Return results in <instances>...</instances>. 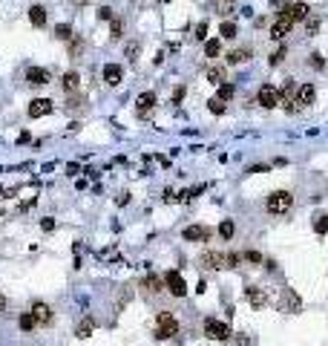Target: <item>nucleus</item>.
Returning <instances> with one entry per match:
<instances>
[{
    "instance_id": "obj_23",
    "label": "nucleus",
    "mask_w": 328,
    "mask_h": 346,
    "mask_svg": "<svg viewBox=\"0 0 328 346\" xmlns=\"http://www.w3.org/2000/svg\"><path fill=\"white\" fill-rule=\"evenodd\" d=\"M18 326H20V332H35L38 323H35V318H32V311H20Z\"/></svg>"
},
{
    "instance_id": "obj_45",
    "label": "nucleus",
    "mask_w": 328,
    "mask_h": 346,
    "mask_svg": "<svg viewBox=\"0 0 328 346\" xmlns=\"http://www.w3.org/2000/svg\"><path fill=\"white\" fill-rule=\"evenodd\" d=\"M282 58H285V46H282V49H279V52L274 55V58H271V64L276 67V64H282Z\"/></svg>"
},
{
    "instance_id": "obj_12",
    "label": "nucleus",
    "mask_w": 328,
    "mask_h": 346,
    "mask_svg": "<svg viewBox=\"0 0 328 346\" xmlns=\"http://www.w3.org/2000/svg\"><path fill=\"white\" fill-rule=\"evenodd\" d=\"M181 237H185L187 242H207L210 240V228H204V225H187V228L181 231Z\"/></svg>"
},
{
    "instance_id": "obj_16",
    "label": "nucleus",
    "mask_w": 328,
    "mask_h": 346,
    "mask_svg": "<svg viewBox=\"0 0 328 346\" xmlns=\"http://www.w3.org/2000/svg\"><path fill=\"white\" fill-rule=\"evenodd\" d=\"M26 81L32 84V87H44V84H49V72H46L44 67H29Z\"/></svg>"
},
{
    "instance_id": "obj_40",
    "label": "nucleus",
    "mask_w": 328,
    "mask_h": 346,
    "mask_svg": "<svg viewBox=\"0 0 328 346\" xmlns=\"http://www.w3.org/2000/svg\"><path fill=\"white\" fill-rule=\"evenodd\" d=\"M305 26H308V35H314V32L319 29V20L317 18H308V20H305Z\"/></svg>"
},
{
    "instance_id": "obj_21",
    "label": "nucleus",
    "mask_w": 328,
    "mask_h": 346,
    "mask_svg": "<svg viewBox=\"0 0 328 346\" xmlns=\"http://www.w3.org/2000/svg\"><path fill=\"white\" fill-rule=\"evenodd\" d=\"M78 84H81V75L78 72H63V78H61V87L66 89V92H75V89H78Z\"/></svg>"
},
{
    "instance_id": "obj_47",
    "label": "nucleus",
    "mask_w": 328,
    "mask_h": 346,
    "mask_svg": "<svg viewBox=\"0 0 328 346\" xmlns=\"http://www.w3.org/2000/svg\"><path fill=\"white\" fill-rule=\"evenodd\" d=\"M6 306H9V300H6V294L0 292V311H6Z\"/></svg>"
},
{
    "instance_id": "obj_9",
    "label": "nucleus",
    "mask_w": 328,
    "mask_h": 346,
    "mask_svg": "<svg viewBox=\"0 0 328 346\" xmlns=\"http://www.w3.org/2000/svg\"><path fill=\"white\" fill-rule=\"evenodd\" d=\"M291 29H294V20L279 15V18L271 23V38H274V41H285V38L291 35Z\"/></svg>"
},
{
    "instance_id": "obj_13",
    "label": "nucleus",
    "mask_w": 328,
    "mask_h": 346,
    "mask_svg": "<svg viewBox=\"0 0 328 346\" xmlns=\"http://www.w3.org/2000/svg\"><path fill=\"white\" fill-rule=\"evenodd\" d=\"M245 297H248V303L253 309H265L268 306V294H265V289H259V286H248V289H245Z\"/></svg>"
},
{
    "instance_id": "obj_44",
    "label": "nucleus",
    "mask_w": 328,
    "mask_h": 346,
    "mask_svg": "<svg viewBox=\"0 0 328 346\" xmlns=\"http://www.w3.org/2000/svg\"><path fill=\"white\" fill-rule=\"evenodd\" d=\"M41 228H44V231H52V228H55V219H52V216H46V219H41Z\"/></svg>"
},
{
    "instance_id": "obj_5",
    "label": "nucleus",
    "mask_w": 328,
    "mask_h": 346,
    "mask_svg": "<svg viewBox=\"0 0 328 346\" xmlns=\"http://www.w3.org/2000/svg\"><path fill=\"white\" fill-rule=\"evenodd\" d=\"M225 257H228V254H222V251L207 248V251L199 254V266L207 268V271H219V268H225Z\"/></svg>"
},
{
    "instance_id": "obj_37",
    "label": "nucleus",
    "mask_w": 328,
    "mask_h": 346,
    "mask_svg": "<svg viewBox=\"0 0 328 346\" xmlns=\"http://www.w3.org/2000/svg\"><path fill=\"white\" fill-rule=\"evenodd\" d=\"M242 254H236V251H233V254H228V257H225V268H239V263H242Z\"/></svg>"
},
{
    "instance_id": "obj_25",
    "label": "nucleus",
    "mask_w": 328,
    "mask_h": 346,
    "mask_svg": "<svg viewBox=\"0 0 328 346\" xmlns=\"http://www.w3.org/2000/svg\"><path fill=\"white\" fill-rule=\"evenodd\" d=\"M124 55L130 58V64L138 61V55H141V41H130V44L124 46Z\"/></svg>"
},
{
    "instance_id": "obj_4",
    "label": "nucleus",
    "mask_w": 328,
    "mask_h": 346,
    "mask_svg": "<svg viewBox=\"0 0 328 346\" xmlns=\"http://www.w3.org/2000/svg\"><path fill=\"white\" fill-rule=\"evenodd\" d=\"M29 311H32V318H35L38 326H52L55 311H52V306H49V303H44V300H32Z\"/></svg>"
},
{
    "instance_id": "obj_6",
    "label": "nucleus",
    "mask_w": 328,
    "mask_h": 346,
    "mask_svg": "<svg viewBox=\"0 0 328 346\" xmlns=\"http://www.w3.org/2000/svg\"><path fill=\"white\" fill-rule=\"evenodd\" d=\"M164 289H167V292L173 294V297H185V294H187V283H185V277L178 274L176 268L164 274Z\"/></svg>"
},
{
    "instance_id": "obj_33",
    "label": "nucleus",
    "mask_w": 328,
    "mask_h": 346,
    "mask_svg": "<svg viewBox=\"0 0 328 346\" xmlns=\"http://www.w3.org/2000/svg\"><path fill=\"white\" fill-rule=\"evenodd\" d=\"M314 231H317L319 237H325V234H328V216H325V213L314 219Z\"/></svg>"
},
{
    "instance_id": "obj_31",
    "label": "nucleus",
    "mask_w": 328,
    "mask_h": 346,
    "mask_svg": "<svg viewBox=\"0 0 328 346\" xmlns=\"http://www.w3.org/2000/svg\"><path fill=\"white\" fill-rule=\"evenodd\" d=\"M84 46H87L84 44V38H72L69 41V58H78V55L84 52Z\"/></svg>"
},
{
    "instance_id": "obj_32",
    "label": "nucleus",
    "mask_w": 328,
    "mask_h": 346,
    "mask_svg": "<svg viewBox=\"0 0 328 346\" xmlns=\"http://www.w3.org/2000/svg\"><path fill=\"white\" fill-rule=\"evenodd\" d=\"M242 257H245V263H253V266H265V257H262V254H259V251H245V254H242Z\"/></svg>"
},
{
    "instance_id": "obj_41",
    "label": "nucleus",
    "mask_w": 328,
    "mask_h": 346,
    "mask_svg": "<svg viewBox=\"0 0 328 346\" xmlns=\"http://www.w3.org/2000/svg\"><path fill=\"white\" fill-rule=\"evenodd\" d=\"M204 35H207V23H199L196 26V41H204Z\"/></svg>"
},
{
    "instance_id": "obj_28",
    "label": "nucleus",
    "mask_w": 328,
    "mask_h": 346,
    "mask_svg": "<svg viewBox=\"0 0 328 346\" xmlns=\"http://www.w3.org/2000/svg\"><path fill=\"white\" fill-rule=\"evenodd\" d=\"M55 38L69 44L72 38H75V35H72V26H69V23H58V26H55Z\"/></svg>"
},
{
    "instance_id": "obj_2",
    "label": "nucleus",
    "mask_w": 328,
    "mask_h": 346,
    "mask_svg": "<svg viewBox=\"0 0 328 346\" xmlns=\"http://www.w3.org/2000/svg\"><path fill=\"white\" fill-rule=\"evenodd\" d=\"M265 208H268V213H274V216H282V213H288V211L294 208L291 191H274V194L268 196Z\"/></svg>"
},
{
    "instance_id": "obj_10",
    "label": "nucleus",
    "mask_w": 328,
    "mask_h": 346,
    "mask_svg": "<svg viewBox=\"0 0 328 346\" xmlns=\"http://www.w3.org/2000/svg\"><path fill=\"white\" fill-rule=\"evenodd\" d=\"M314 98H317V87H314V84H300L297 98H294V107H297V110H302V107L314 104Z\"/></svg>"
},
{
    "instance_id": "obj_36",
    "label": "nucleus",
    "mask_w": 328,
    "mask_h": 346,
    "mask_svg": "<svg viewBox=\"0 0 328 346\" xmlns=\"http://www.w3.org/2000/svg\"><path fill=\"white\" fill-rule=\"evenodd\" d=\"M121 35H124V18H116V20H113V35H110V38L118 41Z\"/></svg>"
},
{
    "instance_id": "obj_20",
    "label": "nucleus",
    "mask_w": 328,
    "mask_h": 346,
    "mask_svg": "<svg viewBox=\"0 0 328 346\" xmlns=\"http://www.w3.org/2000/svg\"><path fill=\"white\" fill-rule=\"evenodd\" d=\"M250 55H253V49H250V46H239V49H233V52H228V64H242V61H250Z\"/></svg>"
},
{
    "instance_id": "obj_27",
    "label": "nucleus",
    "mask_w": 328,
    "mask_h": 346,
    "mask_svg": "<svg viewBox=\"0 0 328 346\" xmlns=\"http://www.w3.org/2000/svg\"><path fill=\"white\" fill-rule=\"evenodd\" d=\"M219 52H222V41H219V38H213V41L204 44V55H207V58H219Z\"/></svg>"
},
{
    "instance_id": "obj_18",
    "label": "nucleus",
    "mask_w": 328,
    "mask_h": 346,
    "mask_svg": "<svg viewBox=\"0 0 328 346\" xmlns=\"http://www.w3.org/2000/svg\"><path fill=\"white\" fill-rule=\"evenodd\" d=\"M156 107V92H141V96L135 98V110H138V115H147Z\"/></svg>"
},
{
    "instance_id": "obj_39",
    "label": "nucleus",
    "mask_w": 328,
    "mask_h": 346,
    "mask_svg": "<svg viewBox=\"0 0 328 346\" xmlns=\"http://www.w3.org/2000/svg\"><path fill=\"white\" fill-rule=\"evenodd\" d=\"M308 67H314V70H322V67H325V61H322L319 55H311V58H308Z\"/></svg>"
},
{
    "instance_id": "obj_24",
    "label": "nucleus",
    "mask_w": 328,
    "mask_h": 346,
    "mask_svg": "<svg viewBox=\"0 0 328 346\" xmlns=\"http://www.w3.org/2000/svg\"><path fill=\"white\" fill-rule=\"evenodd\" d=\"M213 6H216V12H219L222 18H228V15H233V9H236V0H213Z\"/></svg>"
},
{
    "instance_id": "obj_3",
    "label": "nucleus",
    "mask_w": 328,
    "mask_h": 346,
    "mask_svg": "<svg viewBox=\"0 0 328 346\" xmlns=\"http://www.w3.org/2000/svg\"><path fill=\"white\" fill-rule=\"evenodd\" d=\"M204 335L210 337V340H231L233 332L228 323H222V320L216 318H204Z\"/></svg>"
},
{
    "instance_id": "obj_11",
    "label": "nucleus",
    "mask_w": 328,
    "mask_h": 346,
    "mask_svg": "<svg viewBox=\"0 0 328 346\" xmlns=\"http://www.w3.org/2000/svg\"><path fill=\"white\" fill-rule=\"evenodd\" d=\"M279 311H291V314L302 311V300H300V294L291 292V289H285V292H282V300H279Z\"/></svg>"
},
{
    "instance_id": "obj_43",
    "label": "nucleus",
    "mask_w": 328,
    "mask_h": 346,
    "mask_svg": "<svg viewBox=\"0 0 328 346\" xmlns=\"http://www.w3.org/2000/svg\"><path fill=\"white\" fill-rule=\"evenodd\" d=\"M181 98H185V87H176L173 89V104H178Z\"/></svg>"
},
{
    "instance_id": "obj_38",
    "label": "nucleus",
    "mask_w": 328,
    "mask_h": 346,
    "mask_svg": "<svg viewBox=\"0 0 328 346\" xmlns=\"http://www.w3.org/2000/svg\"><path fill=\"white\" fill-rule=\"evenodd\" d=\"M98 20H116V15H113V6H101V9H98Z\"/></svg>"
},
{
    "instance_id": "obj_35",
    "label": "nucleus",
    "mask_w": 328,
    "mask_h": 346,
    "mask_svg": "<svg viewBox=\"0 0 328 346\" xmlns=\"http://www.w3.org/2000/svg\"><path fill=\"white\" fill-rule=\"evenodd\" d=\"M207 110H210L213 115H222V113H225V101H219V98H210V101H207Z\"/></svg>"
},
{
    "instance_id": "obj_7",
    "label": "nucleus",
    "mask_w": 328,
    "mask_h": 346,
    "mask_svg": "<svg viewBox=\"0 0 328 346\" xmlns=\"http://www.w3.org/2000/svg\"><path fill=\"white\" fill-rule=\"evenodd\" d=\"M282 15L285 18H291L294 23H297V20H308L311 18V6L308 3H302V0H297V3H285Z\"/></svg>"
},
{
    "instance_id": "obj_1",
    "label": "nucleus",
    "mask_w": 328,
    "mask_h": 346,
    "mask_svg": "<svg viewBox=\"0 0 328 346\" xmlns=\"http://www.w3.org/2000/svg\"><path fill=\"white\" fill-rule=\"evenodd\" d=\"M178 318L173 314V311H159L156 314V337L159 340H173V337L178 335Z\"/></svg>"
},
{
    "instance_id": "obj_42",
    "label": "nucleus",
    "mask_w": 328,
    "mask_h": 346,
    "mask_svg": "<svg viewBox=\"0 0 328 346\" xmlns=\"http://www.w3.org/2000/svg\"><path fill=\"white\" fill-rule=\"evenodd\" d=\"M81 104H84V98H81V96H72L69 101H66V107H69V110H75V107H81Z\"/></svg>"
},
{
    "instance_id": "obj_46",
    "label": "nucleus",
    "mask_w": 328,
    "mask_h": 346,
    "mask_svg": "<svg viewBox=\"0 0 328 346\" xmlns=\"http://www.w3.org/2000/svg\"><path fill=\"white\" fill-rule=\"evenodd\" d=\"M236 343H239V346H250V337L248 335H236Z\"/></svg>"
},
{
    "instance_id": "obj_17",
    "label": "nucleus",
    "mask_w": 328,
    "mask_h": 346,
    "mask_svg": "<svg viewBox=\"0 0 328 346\" xmlns=\"http://www.w3.org/2000/svg\"><path fill=\"white\" fill-rule=\"evenodd\" d=\"M141 289L147 294H161L164 292V277H159V274H147L141 280Z\"/></svg>"
},
{
    "instance_id": "obj_19",
    "label": "nucleus",
    "mask_w": 328,
    "mask_h": 346,
    "mask_svg": "<svg viewBox=\"0 0 328 346\" xmlns=\"http://www.w3.org/2000/svg\"><path fill=\"white\" fill-rule=\"evenodd\" d=\"M92 332H95V320H92V318L78 320V326H75V337H81V340H84V337H89Z\"/></svg>"
},
{
    "instance_id": "obj_48",
    "label": "nucleus",
    "mask_w": 328,
    "mask_h": 346,
    "mask_svg": "<svg viewBox=\"0 0 328 346\" xmlns=\"http://www.w3.org/2000/svg\"><path fill=\"white\" fill-rule=\"evenodd\" d=\"M87 3H92V0H72V6H78V9L81 6H87Z\"/></svg>"
},
{
    "instance_id": "obj_30",
    "label": "nucleus",
    "mask_w": 328,
    "mask_h": 346,
    "mask_svg": "<svg viewBox=\"0 0 328 346\" xmlns=\"http://www.w3.org/2000/svg\"><path fill=\"white\" fill-rule=\"evenodd\" d=\"M233 231H236V225H233V219H222V225H219V237L222 240H231Z\"/></svg>"
},
{
    "instance_id": "obj_26",
    "label": "nucleus",
    "mask_w": 328,
    "mask_h": 346,
    "mask_svg": "<svg viewBox=\"0 0 328 346\" xmlns=\"http://www.w3.org/2000/svg\"><path fill=\"white\" fill-rule=\"evenodd\" d=\"M207 81L216 84V87H222L225 84V67H210V70H207Z\"/></svg>"
},
{
    "instance_id": "obj_8",
    "label": "nucleus",
    "mask_w": 328,
    "mask_h": 346,
    "mask_svg": "<svg viewBox=\"0 0 328 346\" xmlns=\"http://www.w3.org/2000/svg\"><path fill=\"white\" fill-rule=\"evenodd\" d=\"M257 104L265 107V110L276 107V104H279V89L271 87V84H262V87H259V92H257Z\"/></svg>"
},
{
    "instance_id": "obj_22",
    "label": "nucleus",
    "mask_w": 328,
    "mask_h": 346,
    "mask_svg": "<svg viewBox=\"0 0 328 346\" xmlns=\"http://www.w3.org/2000/svg\"><path fill=\"white\" fill-rule=\"evenodd\" d=\"M29 20H32V26H46V9L44 6H32V9H29Z\"/></svg>"
},
{
    "instance_id": "obj_14",
    "label": "nucleus",
    "mask_w": 328,
    "mask_h": 346,
    "mask_svg": "<svg viewBox=\"0 0 328 346\" xmlns=\"http://www.w3.org/2000/svg\"><path fill=\"white\" fill-rule=\"evenodd\" d=\"M101 75H104V84H106V87H118V84H121V78H124V70H121L118 64H106Z\"/></svg>"
},
{
    "instance_id": "obj_34",
    "label": "nucleus",
    "mask_w": 328,
    "mask_h": 346,
    "mask_svg": "<svg viewBox=\"0 0 328 346\" xmlns=\"http://www.w3.org/2000/svg\"><path fill=\"white\" fill-rule=\"evenodd\" d=\"M216 98H219V101H228V98H233V84H228V81H225L222 87H219V92H216Z\"/></svg>"
},
{
    "instance_id": "obj_15",
    "label": "nucleus",
    "mask_w": 328,
    "mask_h": 346,
    "mask_svg": "<svg viewBox=\"0 0 328 346\" xmlns=\"http://www.w3.org/2000/svg\"><path fill=\"white\" fill-rule=\"evenodd\" d=\"M55 110V104L49 101V98H35L32 104H29V115L32 118H41V115H49Z\"/></svg>"
},
{
    "instance_id": "obj_29",
    "label": "nucleus",
    "mask_w": 328,
    "mask_h": 346,
    "mask_svg": "<svg viewBox=\"0 0 328 346\" xmlns=\"http://www.w3.org/2000/svg\"><path fill=\"white\" fill-rule=\"evenodd\" d=\"M219 35H222L225 41H233V38H236V23H231V20H225L222 26H219Z\"/></svg>"
}]
</instances>
